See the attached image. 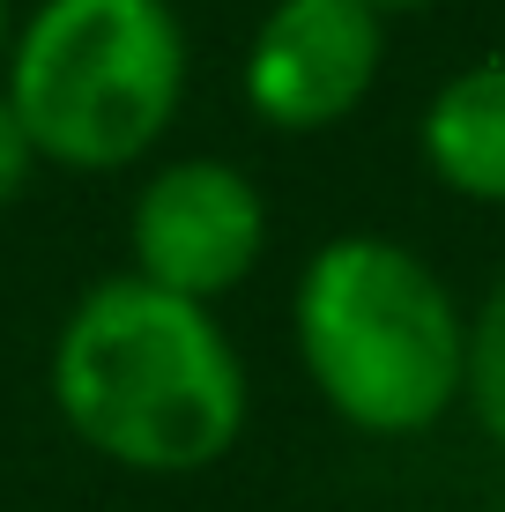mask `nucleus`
I'll use <instances>...</instances> for the list:
<instances>
[{"label": "nucleus", "mask_w": 505, "mask_h": 512, "mask_svg": "<svg viewBox=\"0 0 505 512\" xmlns=\"http://www.w3.org/2000/svg\"><path fill=\"white\" fill-rule=\"evenodd\" d=\"M52 409L127 475H201L246 431V364L208 305L104 275L52 334Z\"/></svg>", "instance_id": "obj_1"}, {"label": "nucleus", "mask_w": 505, "mask_h": 512, "mask_svg": "<svg viewBox=\"0 0 505 512\" xmlns=\"http://www.w3.org/2000/svg\"><path fill=\"white\" fill-rule=\"evenodd\" d=\"M290 334L312 394L364 438H416L461 409L468 320L402 238H327L298 275Z\"/></svg>", "instance_id": "obj_2"}, {"label": "nucleus", "mask_w": 505, "mask_h": 512, "mask_svg": "<svg viewBox=\"0 0 505 512\" xmlns=\"http://www.w3.org/2000/svg\"><path fill=\"white\" fill-rule=\"evenodd\" d=\"M38 164L127 171L186 104V23L171 0H38L8 38V90Z\"/></svg>", "instance_id": "obj_3"}, {"label": "nucleus", "mask_w": 505, "mask_h": 512, "mask_svg": "<svg viewBox=\"0 0 505 512\" xmlns=\"http://www.w3.org/2000/svg\"><path fill=\"white\" fill-rule=\"evenodd\" d=\"M127 245L142 282L216 305L268 253V201L223 156H179V164L149 171V186L134 193Z\"/></svg>", "instance_id": "obj_4"}, {"label": "nucleus", "mask_w": 505, "mask_h": 512, "mask_svg": "<svg viewBox=\"0 0 505 512\" xmlns=\"http://www.w3.org/2000/svg\"><path fill=\"white\" fill-rule=\"evenodd\" d=\"M387 15L364 0H275L246 45V104L275 134H327L372 97Z\"/></svg>", "instance_id": "obj_5"}, {"label": "nucleus", "mask_w": 505, "mask_h": 512, "mask_svg": "<svg viewBox=\"0 0 505 512\" xmlns=\"http://www.w3.org/2000/svg\"><path fill=\"white\" fill-rule=\"evenodd\" d=\"M416 149H424V171L446 193L505 208V52L468 60L461 75H446L431 90Z\"/></svg>", "instance_id": "obj_6"}, {"label": "nucleus", "mask_w": 505, "mask_h": 512, "mask_svg": "<svg viewBox=\"0 0 505 512\" xmlns=\"http://www.w3.org/2000/svg\"><path fill=\"white\" fill-rule=\"evenodd\" d=\"M468 416L483 423V438L505 453V275L491 282V297L468 320V379H461Z\"/></svg>", "instance_id": "obj_7"}, {"label": "nucleus", "mask_w": 505, "mask_h": 512, "mask_svg": "<svg viewBox=\"0 0 505 512\" xmlns=\"http://www.w3.org/2000/svg\"><path fill=\"white\" fill-rule=\"evenodd\" d=\"M30 171H38V149H30L23 119H15V104L0 97V208L15 201V193L30 186Z\"/></svg>", "instance_id": "obj_8"}, {"label": "nucleus", "mask_w": 505, "mask_h": 512, "mask_svg": "<svg viewBox=\"0 0 505 512\" xmlns=\"http://www.w3.org/2000/svg\"><path fill=\"white\" fill-rule=\"evenodd\" d=\"M364 8H379V15H409V8H439V0H364Z\"/></svg>", "instance_id": "obj_9"}, {"label": "nucleus", "mask_w": 505, "mask_h": 512, "mask_svg": "<svg viewBox=\"0 0 505 512\" xmlns=\"http://www.w3.org/2000/svg\"><path fill=\"white\" fill-rule=\"evenodd\" d=\"M8 38H15V23H8V0H0V60H8Z\"/></svg>", "instance_id": "obj_10"}]
</instances>
